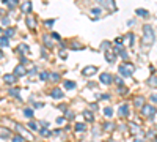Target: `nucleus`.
<instances>
[{"instance_id":"obj_1","label":"nucleus","mask_w":157,"mask_h":142,"mask_svg":"<svg viewBox=\"0 0 157 142\" xmlns=\"http://www.w3.org/2000/svg\"><path fill=\"white\" fill-rule=\"evenodd\" d=\"M156 41V33L152 30V27L149 24L143 25V38H142V43H143V47H151Z\"/></svg>"},{"instance_id":"obj_2","label":"nucleus","mask_w":157,"mask_h":142,"mask_svg":"<svg viewBox=\"0 0 157 142\" xmlns=\"http://www.w3.org/2000/svg\"><path fill=\"white\" fill-rule=\"evenodd\" d=\"M119 74L124 77H129L133 74V71H135V66L132 65V63H123V65H119Z\"/></svg>"},{"instance_id":"obj_3","label":"nucleus","mask_w":157,"mask_h":142,"mask_svg":"<svg viewBox=\"0 0 157 142\" xmlns=\"http://www.w3.org/2000/svg\"><path fill=\"white\" fill-rule=\"evenodd\" d=\"M98 5H101L102 8L108 10V11H116V5H115V0H96Z\"/></svg>"},{"instance_id":"obj_4","label":"nucleus","mask_w":157,"mask_h":142,"mask_svg":"<svg viewBox=\"0 0 157 142\" xmlns=\"http://www.w3.org/2000/svg\"><path fill=\"white\" fill-rule=\"evenodd\" d=\"M142 114L148 118H152L156 115V106H152V104H145V106L142 107Z\"/></svg>"},{"instance_id":"obj_5","label":"nucleus","mask_w":157,"mask_h":142,"mask_svg":"<svg viewBox=\"0 0 157 142\" xmlns=\"http://www.w3.org/2000/svg\"><path fill=\"white\" fill-rule=\"evenodd\" d=\"M99 81H101L102 84H104V85H110V84L113 82V77H112V74H108V73H102L101 76H99Z\"/></svg>"},{"instance_id":"obj_6","label":"nucleus","mask_w":157,"mask_h":142,"mask_svg":"<svg viewBox=\"0 0 157 142\" xmlns=\"http://www.w3.org/2000/svg\"><path fill=\"white\" fill-rule=\"evenodd\" d=\"M96 73H98V66H93V65L85 66V68L82 70L83 76H93V74H96Z\"/></svg>"},{"instance_id":"obj_7","label":"nucleus","mask_w":157,"mask_h":142,"mask_svg":"<svg viewBox=\"0 0 157 142\" xmlns=\"http://www.w3.org/2000/svg\"><path fill=\"white\" fill-rule=\"evenodd\" d=\"M16 130H18V131H19V133H21V134H22V136H24V137H25V139H27V141H30V142H33V136H32V134H28V133H27V130H25V128H24V126H22V125H16Z\"/></svg>"},{"instance_id":"obj_8","label":"nucleus","mask_w":157,"mask_h":142,"mask_svg":"<svg viewBox=\"0 0 157 142\" xmlns=\"http://www.w3.org/2000/svg\"><path fill=\"white\" fill-rule=\"evenodd\" d=\"M16 77H18V76H16L14 73H13V74H5V76H3V82L8 84V85H13V84H16V81H18Z\"/></svg>"},{"instance_id":"obj_9","label":"nucleus","mask_w":157,"mask_h":142,"mask_svg":"<svg viewBox=\"0 0 157 142\" xmlns=\"http://www.w3.org/2000/svg\"><path fill=\"white\" fill-rule=\"evenodd\" d=\"M32 10H33V5H32V2H24L21 5V11L22 13H25V14H28V13H32Z\"/></svg>"},{"instance_id":"obj_10","label":"nucleus","mask_w":157,"mask_h":142,"mask_svg":"<svg viewBox=\"0 0 157 142\" xmlns=\"http://www.w3.org/2000/svg\"><path fill=\"white\" fill-rule=\"evenodd\" d=\"M129 114V106L127 104H121V106L118 107V115L119 117H126Z\"/></svg>"},{"instance_id":"obj_11","label":"nucleus","mask_w":157,"mask_h":142,"mask_svg":"<svg viewBox=\"0 0 157 142\" xmlns=\"http://www.w3.org/2000/svg\"><path fill=\"white\" fill-rule=\"evenodd\" d=\"M14 74H16V76H19V77H21V76H25V74H27V70L24 68V65H18V66H16V68H14Z\"/></svg>"},{"instance_id":"obj_12","label":"nucleus","mask_w":157,"mask_h":142,"mask_svg":"<svg viewBox=\"0 0 157 142\" xmlns=\"http://www.w3.org/2000/svg\"><path fill=\"white\" fill-rule=\"evenodd\" d=\"M51 96H52V98H55V100H61V98L65 96V93H63L60 89H53L52 92H51Z\"/></svg>"},{"instance_id":"obj_13","label":"nucleus","mask_w":157,"mask_h":142,"mask_svg":"<svg viewBox=\"0 0 157 142\" xmlns=\"http://www.w3.org/2000/svg\"><path fill=\"white\" fill-rule=\"evenodd\" d=\"M25 22H27V27H28V29H32V30L36 29V19L35 18H27Z\"/></svg>"},{"instance_id":"obj_14","label":"nucleus","mask_w":157,"mask_h":142,"mask_svg":"<svg viewBox=\"0 0 157 142\" xmlns=\"http://www.w3.org/2000/svg\"><path fill=\"white\" fill-rule=\"evenodd\" d=\"M133 106L143 107V106H145V98H143V96H135V100H133Z\"/></svg>"},{"instance_id":"obj_15","label":"nucleus","mask_w":157,"mask_h":142,"mask_svg":"<svg viewBox=\"0 0 157 142\" xmlns=\"http://www.w3.org/2000/svg\"><path fill=\"white\" fill-rule=\"evenodd\" d=\"M42 41H44V44H46V47H51L53 46V43H52V36H49V35H44V38H42Z\"/></svg>"},{"instance_id":"obj_16","label":"nucleus","mask_w":157,"mask_h":142,"mask_svg":"<svg viewBox=\"0 0 157 142\" xmlns=\"http://www.w3.org/2000/svg\"><path fill=\"white\" fill-rule=\"evenodd\" d=\"M115 55H116L115 52H105V60L108 63H113L115 62Z\"/></svg>"},{"instance_id":"obj_17","label":"nucleus","mask_w":157,"mask_h":142,"mask_svg":"<svg viewBox=\"0 0 157 142\" xmlns=\"http://www.w3.org/2000/svg\"><path fill=\"white\" fill-rule=\"evenodd\" d=\"M148 85L149 87H157V76L152 74V76L149 77V79H148Z\"/></svg>"},{"instance_id":"obj_18","label":"nucleus","mask_w":157,"mask_h":142,"mask_svg":"<svg viewBox=\"0 0 157 142\" xmlns=\"http://www.w3.org/2000/svg\"><path fill=\"white\" fill-rule=\"evenodd\" d=\"M83 117H85L86 122H93V120H94V115H93L90 111H83Z\"/></svg>"},{"instance_id":"obj_19","label":"nucleus","mask_w":157,"mask_h":142,"mask_svg":"<svg viewBox=\"0 0 157 142\" xmlns=\"http://www.w3.org/2000/svg\"><path fill=\"white\" fill-rule=\"evenodd\" d=\"M135 13H137V14H138V16H142V18H148V16H149V13L146 11V10H143V8H138V10H135Z\"/></svg>"},{"instance_id":"obj_20","label":"nucleus","mask_w":157,"mask_h":142,"mask_svg":"<svg viewBox=\"0 0 157 142\" xmlns=\"http://www.w3.org/2000/svg\"><path fill=\"white\" fill-rule=\"evenodd\" d=\"M0 44H2V47H8L9 41H8V36L6 35H2V38H0Z\"/></svg>"},{"instance_id":"obj_21","label":"nucleus","mask_w":157,"mask_h":142,"mask_svg":"<svg viewBox=\"0 0 157 142\" xmlns=\"http://www.w3.org/2000/svg\"><path fill=\"white\" fill-rule=\"evenodd\" d=\"M75 131H77V133H83V131L86 130V126H85V123H75Z\"/></svg>"},{"instance_id":"obj_22","label":"nucleus","mask_w":157,"mask_h":142,"mask_svg":"<svg viewBox=\"0 0 157 142\" xmlns=\"http://www.w3.org/2000/svg\"><path fill=\"white\" fill-rule=\"evenodd\" d=\"M39 79L41 81H49L51 79V74H49L47 71H42V73H39Z\"/></svg>"},{"instance_id":"obj_23","label":"nucleus","mask_w":157,"mask_h":142,"mask_svg":"<svg viewBox=\"0 0 157 142\" xmlns=\"http://www.w3.org/2000/svg\"><path fill=\"white\" fill-rule=\"evenodd\" d=\"M14 29H11V27H8V29H6V30H3V32H2V35H6V36H13V35H14Z\"/></svg>"},{"instance_id":"obj_24","label":"nucleus","mask_w":157,"mask_h":142,"mask_svg":"<svg viewBox=\"0 0 157 142\" xmlns=\"http://www.w3.org/2000/svg\"><path fill=\"white\" fill-rule=\"evenodd\" d=\"M65 89H68V90L75 89V82H72V81H66V82H65Z\"/></svg>"},{"instance_id":"obj_25","label":"nucleus","mask_w":157,"mask_h":142,"mask_svg":"<svg viewBox=\"0 0 157 142\" xmlns=\"http://www.w3.org/2000/svg\"><path fill=\"white\" fill-rule=\"evenodd\" d=\"M9 95H11V96H14V98H18V100L19 101H21V95H19V90H16V89H11V90H9V92H8Z\"/></svg>"},{"instance_id":"obj_26","label":"nucleus","mask_w":157,"mask_h":142,"mask_svg":"<svg viewBox=\"0 0 157 142\" xmlns=\"http://www.w3.org/2000/svg\"><path fill=\"white\" fill-rule=\"evenodd\" d=\"M124 40H126V41H127V44H133V33H127V35H126L124 36Z\"/></svg>"},{"instance_id":"obj_27","label":"nucleus","mask_w":157,"mask_h":142,"mask_svg":"<svg viewBox=\"0 0 157 142\" xmlns=\"http://www.w3.org/2000/svg\"><path fill=\"white\" fill-rule=\"evenodd\" d=\"M18 52L19 54H21V52H28V46H27V44H19Z\"/></svg>"},{"instance_id":"obj_28","label":"nucleus","mask_w":157,"mask_h":142,"mask_svg":"<svg viewBox=\"0 0 157 142\" xmlns=\"http://www.w3.org/2000/svg\"><path fill=\"white\" fill-rule=\"evenodd\" d=\"M83 44H79V43H72L71 44V49H74V51H80V49H83Z\"/></svg>"},{"instance_id":"obj_29","label":"nucleus","mask_w":157,"mask_h":142,"mask_svg":"<svg viewBox=\"0 0 157 142\" xmlns=\"http://www.w3.org/2000/svg\"><path fill=\"white\" fill-rule=\"evenodd\" d=\"M9 137V133H8V130H5V128H2V139L5 141V139H8Z\"/></svg>"},{"instance_id":"obj_30","label":"nucleus","mask_w":157,"mask_h":142,"mask_svg":"<svg viewBox=\"0 0 157 142\" xmlns=\"http://www.w3.org/2000/svg\"><path fill=\"white\" fill-rule=\"evenodd\" d=\"M112 114H113L112 107H105V109H104V115L105 117H112Z\"/></svg>"},{"instance_id":"obj_31","label":"nucleus","mask_w":157,"mask_h":142,"mask_svg":"<svg viewBox=\"0 0 157 142\" xmlns=\"http://www.w3.org/2000/svg\"><path fill=\"white\" fill-rule=\"evenodd\" d=\"M28 128H30V130H33V131H39V130H38V125H36L35 122H30V123H28Z\"/></svg>"},{"instance_id":"obj_32","label":"nucleus","mask_w":157,"mask_h":142,"mask_svg":"<svg viewBox=\"0 0 157 142\" xmlns=\"http://www.w3.org/2000/svg\"><path fill=\"white\" fill-rule=\"evenodd\" d=\"M39 134H41V136H44V137H49V136H51L49 130H44V128H42V130H39Z\"/></svg>"},{"instance_id":"obj_33","label":"nucleus","mask_w":157,"mask_h":142,"mask_svg":"<svg viewBox=\"0 0 157 142\" xmlns=\"http://www.w3.org/2000/svg\"><path fill=\"white\" fill-rule=\"evenodd\" d=\"M2 25L3 27H8L9 25V19L6 18V16H3V18H2Z\"/></svg>"},{"instance_id":"obj_34","label":"nucleus","mask_w":157,"mask_h":142,"mask_svg":"<svg viewBox=\"0 0 157 142\" xmlns=\"http://www.w3.org/2000/svg\"><path fill=\"white\" fill-rule=\"evenodd\" d=\"M118 92L121 93V95H126V93H127V89H126V87H123V85H118Z\"/></svg>"},{"instance_id":"obj_35","label":"nucleus","mask_w":157,"mask_h":142,"mask_svg":"<svg viewBox=\"0 0 157 142\" xmlns=\"http://www.w3.org/2000/svg\"><path fill=\"white\" fill-rule=\"evenodd\" d=\"M18 3H19V0H9V3H8V6H9V8H14V6L16 5H18Z\"/></svg>"},{"instance_id":"obj_36","label":"nucleus","mask_w":157,"mask_h":142,"mask_svg":"<svg viewBox=\"0 0 157 142\" xmlns=\"http://www.w3.org/2000/svg\"><path fill=\"white\" fill-rule=\"evenodd\" d=\"M60 79V74H57V73H51V81H58Z\"/></svg>"},{"instance_id":"obj_37","label":"nucleus","mask_w":157,"mask_h":142,"mask_svg":"<svg viewBox=\"0 0 157 142\" xmlns=\"http://www.w3.org/2000/svg\"><path fill=\"white\" fill-rule=\"evenodd\" d=\"M74 118V114L69 112V111H66V120H72Z\"/></svg>"},{"instance_id":"obj_38","label":"nucleus","mask_w":157,"mask_h":142,"mask_svg":"<svg viewBox=\"0 0 157 142\" xmlns=\"http://www.w3.org/2000/svg\"><path fill=\"white\" fill-rule=\"evenodd\" d=\"M24 114H25L27 117H33V111H32V109H25Z\"/></svg>"},{"instance_id":"obj_39","label":"nucleus","mask_w":157,"mask_h":142,"mask_svg":"<svg viewBox=\"0 0 157 142\" xmlns=\"http://www.w3.org/2000/svg\"><path fill=\"white\" fill-rule=\"evenodd\" d=\"M13 142H24V139H22V136H14L13 137Z\"/></svg>"},{"instance_id":"obj_40","label":"nucleus","mask_w":157,"mask_h":142,"mask_svg":"<svg viewBox=\"0 0 157 142\" xmlns=\"http://www.w3.org/2000/svg\"><path fill=\"white\" fill-rule=\"evenodd\" d=\"M53 22H55V19H49V21H46L44 24H46L47 27H52V25H53Z\"/></svg>"},{"instance_id":"obj_41","label":"nucleus","mask_w":157,"mask_h":142,"mask_svg":"<svg viewBox=\"0 0 157 142\" xmlns=\"http://www.w3.org/2000/svg\"><path fill=\"white\" fill-rule=\"evenodd\" d=\"M104 130H105V131H107V130H113V125H112V123H105V125H104Z\"/></svg>"},{"instance_id":"obj_42","label":"nucleus","mask_w":157,"mask_h":142,"mask_svg":"<svg viewBox=\"0 0 157 142\" xmlns=\"http://www.w3.org/2000/svg\"><path fill=\"white\" fill-rule=\"evenodd\" d=\"M101 13V8H93L91 10V14H99Z\"/></svg>"},{"instance_id":"obj_43","label":"nucleus","mask_w":157,"mask_h":142,"mask_svg":"<svg viewBox=\"0 0 157 142\" xmlns=\"http://www.w3.org/2000/svg\"><path fill=\"white\" fill-rule=\"evenodd\" d=\"M52 38H53V40H57V41H60V40H61L58 33H52Z\"/></svg>"},{"instance_id":"obj_44","label":"nucleus","mask_w":157,"mask_h":142,"mask_svg":"<svg viewBox=\"0 0 157 142\" xmlns=\"http://www.w3.org/2000/svg\"><path fill=\"white\" fill-rule=\"evenodd\" d=\"M115 82L118 84V85H123V79H121V77H115Z\"/></svg>"},{"instance_id":"obj_45","label":"nucleus","mask_w":157,"mask_h":142,"mask_svg":"<svg viewBox=\"0 0 157 142\" xmlns=\"http://www.w3.org/2000/svg\"><path fill=\"white\" fill-rule=\"evenodd\" d=\"M105 47H107V49L110 47V43H108V41H104V43H102V49H105Z\"/></svg>"},{"instance_id":"obj_46","label":"nucleus","mask_w":157,"mask_h":142,"mask_svg":"<svg viewBox=\"0 0 157 142\" xmlns=\"http://www.w3.org/2000/svg\"><path fill=\"white\" fill-rule=\"evenodd\" d=\"M151 100H152V103H157V93H152L151 95Z\"/></svg>"},{"instance_id":"obj_47","label":"nucleus","mask_w":157,"mask_h":142,"mask_svg":"<svg viewBox=\"0 0 157 142\" xmlns=\"http://www.w3.org/2000/svg\"><path fill=\"white\" fill-rule=\"evenodd\" d=\"M65 120H66L65 117H58V118H57V123H63V122H65Z\"/></svg>"},{"instance_id":"obj_48","label":"nucleus","mask_w":157,"mask_h":142,"mask_svg":"<svg viewBox=\"0 0 157 142\" xmlns=\"http://www.w3.org/2000/svg\"><path fill=\"white\" fill-rule=\"evenodd\" d=\"M60 57H61V59L65 60V59H66V57H68V55H66V52H65V51H61V52H60Z\"/></svg>"},{"instance_id":"obj_49","label":"nucleus","mask_w":157,"mask_h":142,"mask_svg":"<svg viewBox=\"0 0 157 142\" xmlns=\"http://www.w3.org/2000/svg\"><path fill=\"white\" fill-rule=\"evenodd\" d=\"M132 130H133V133H138V126H137V125H132Z\"/></svg>"},{"instance_id":"obj_50","label":"nucleus","mask_w":157,"mask_h":142,"mask_svg":"<svg viewBox=\"0 0 157 142\" xmlns=\"http://www.w3.org/2000/svg\"><path fill=\"white\" fill-rule=\"evenodd\" d=\"M33 74H36V68H32V70H30V76H33Z\"/></svg>"},{"instance_id":"obj_51","label":"nucleus","mask_w":157,"mask_h":142,"mask_svg":"<svg viewBox=\"0 0 157 142\" xmlns=\"http://www.w3.org/2000/svg\"><path fill=\"white\" fill-rule=\"evenodd\" d=\"M33 106H35V107H42V104H41V103H35Z\"/></svg>"},{"instance_id":"obj_52","label":"nucleus","mask_w":157,"mask_h":142,"mask_svg":"<svg viewBox=\"0 0 157 142\" xmlns=\"http://www.w3.org/2000/svg\"><path fill=\"white\" fill-rule=\"evenodd\" d=\"M2 2L5 3V5H8V3H9V0H2Z\"/></svg>"},{"instance_id":"obj_53","label":"nucleus","mask_w":157,"mask_h":142,"mask_svg":"<svg viewBox=\"0 0 157 142\" xmlns=\"http://www.w3.org/2000/svg\"><path fill=\"white\" fill-rule=\"evenodd\" d=\"M156 142H157V137H156Z\"/></svg>"}]
</instances>
